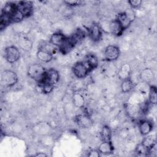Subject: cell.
<instances>
[{"mask_svg": "<svg viewBox=\"0 0 157 157\" xmlns=\"http://www.w3.org/2000/svg\"><path fill=\"white\" fill-rule=\"evenodd\" d=\"M37 58L41 61L44 63H48L52 60L53 58V55L51 53L42 50L40 48H39L37 53H36Z\"/></svg>", "mask_w": 157, "mask_h": 157, "instance_id": "obj_17", "label": "cell"}, {"mask_svg": "<svg viewBox=\"0 0 157 157\" xmlns=\"http://www.w3.org/2000/svg\"><path fill=\"white\" fill-rule=\"evenodd\" d=\"M109 30L113 34L119 36H121L123 31H124L121 25L118 23V21L115 19L113 21H112L110 25H109Z\"/></svg>", "mask_w": 157, "mask_h": 157, "instance_id": "obj_15", "label": "cell"}, {"mask_svg": "<svg viewBox=\"0 0 157 157\" xmlns=\"http://www.w3.org/2000/svg\"><path fill=\"white\" fill-rule=\"evenodd\" d=\"M72 71L75 76L78 78L86 77L91 71L84 61H80L75 63L72 67Z\"/></svg>", "mask_w": 157, "mask_h": 157, "instance_id": "obj_3", "label": "cell"}, {"mask_svg": "<svg viewBox=\"0 0 157 157\" xmlns=\"http://www.w3.org/2000/svg\"><path fill=\"white\" fill-rule=\"evenodd\" d=\"M39 48L42 49L50 53H51L52 55H54L58 50V48L57 47H56L55 45H53L51 42H44L43 44L41 45V46L39 47Z\"/></svg>", "mask_w": 157, "mask_h": 157, "instance_id": "obj_23", "label": "cell"}, {"mask_svg": "<svg viewBox=\"0 0 157 157\" xmlns=\"http://www.w3.org/2000/svg\"><path fill=\"white\" fill-rule=\"evenodd\" d=\"M152 129V123L148 120H142L139 124V130L142 136H147Z\"/></svg>", "mask_w": 157, "mask_h": 157, "instance_id": "obj_13", "label": "cell"}, {"mask_svg": "<svg viewBox=\"0 0 157 157\" xmlns=\"http://www.w3.org/2000/svg\"><path fill=\"white\" fill-rule=\"evenodd\" d=\"M46 69L44 66L40 64H31L27 71L28 75L33 80L37 82V83H42L44 79Z\"/></svg>", "mask_w": 157, "mask_h": 157, "instance_id": "obj_1", "label": "cell"}, {"mask_svg": "<svg viewBox=\"0 0 157 157\" xmlns=\"http://www.w3.org/2000/svg\"><path fill=\"white\" fill-rule=\"evenodd\" d=\"M73 104L75 107L82 108L85 104V98L79 92H75L72 96Z\"/></svg>", "mask_w": 157, "mask_h": 157, "instance_id": "obj_18", "label": "cell"}, {"mask_svg": "<svg viewBox=\"0 0 157 157\" xmlns=\"http://www.w3.org/2000/svg\"><path fill=\"white\" fill-rule=\"evenodd\" d=\"M130 74V67L128 64H125L121 66L119 72V76L122 79L129 78Z\"/></svg>", "mask_w": 157, "mask_h": 157, "instance_id": "obj_26", "label": "cell"}, {"mask_svg": "<svg viewBox=\"0 0 157 157\" xmlns=\"http://www.w3.org/2000/svg\"><path fill=\"white\" fill-rule=\"evenodd\" d=\"M101 136L103 141H111L112 131L108 126H104L102 127Z\"/></svg>", "mask_w": 157, "mask_h": 157, "instance_id": "obj_24", "label": "cell"}, {"mask_svg": "<svg viewBox=\"0 0 157 157\" xmlns=\"http://www.w3.org/2000/svg\"><path fill=\"white\" fill-rule=\"evenodd\" d=\"M101 155V154H100V153L99 152V151L98 150H91V151H89V153H88V156H91V157H98V156H99Z\"/></svg>", "mask_w": 157, "mask_h": 157, "instance_id": "obj_30", "label": "cell"}, {"mask_svg": "<svg viewBox=\"0 0 157 157\" xmlns=\"http://www.w3.org/2000/svg\"><path fill=\"white\" fill-rule=\"evenodd\" d=\"M66 38L67 37L63 34L61 33H55L51 36L49 42L59 48L64 42Z\"/></svg>", "mask_w": 157, "mask_h": 157, "instance_id": "obj_11", "label": "cell"}, {"mask_svg": "<svg viewBox=\"0 0 157 157\" xmlns=\"http://www.w3.org/2000/svg\"><path fill=\"white\" fill-rule=\"evenodd\" d=\"M141 144L150 150V148L156 146V137L155 136L152 135L148 136L144 139Z\"/></svg>", "mask_w": 157, "mask_h": 157, "instance_id": "obj_21", "label": "cell"}, {"mask_svg": "<svg viewBox=\"0 0 157 157\" xmlns=\"http://www.w3.org/2000/svg\"><path fill=\"white\" fill-rule=\"evenodd\" d=\"M142 1L140 0H130L128 1V3L132 8H137L140 6L142 4Z\"/></svg>", "mask_w": 157, "mask_h": 157, "instance_id": "obj_28", "label": "cell"}, {"mask_svg": "<svg viewBox=\"0 0 157 157\" xmlns=\"http://www.w3.org/2000/svg\"><path fill=\"white\" fill-rule=\"evenodd\" d=\"M157 91L155 86H150L149 90L148 101L151 104H156L157 102Z\"/></svg>", "mask_w": 157, "mask_h": 157, "instance_id": "obj_25", "label": "cell"}, {"mask_svg": "<svg viewBox=\"0 0 157 157\" xmlns=\"http://www.w3.org/2000/svg\"><path fill=\"white\" fill-rule=\"evenodd\" d=\"M5 58L9 63H14L19 60L20 52L15 46L7 47L5 50Z\"/></svg>", "mask_w": 157, "mask_h": 157, "instance_id": "obj_5", "label": "cell"}, {"mask_svg": "<svg viewBox=\"0 0 157 157\" xmlns=\"http://www.w3.org/2000/svg\"><path fill=\"white\" fill-rule=\"evenodd\" d=\"M17 6L18 12L25 18L31 16L33 11V5L31 1H17Z\"/></svg>", "mask_w": 157, "mask_h": 157, "instance_id": "obj_6", "label": "cell"}, {"mask_svg": "<svg viewBox=\"0 0 157 157\" xmlns=\"http://www.w3.org/2000/svg\"><path fill=\"white\" fill-rule=\"evenodd\" d=\"M83 61L88 66L91 71L96 69L98 66V59L96 56L93 53L87 54L85 56Z\"/></svg>", "mask_w": 157, "mask_h": 157, "instance_id": "obj_12", "label": "cell"}, {"mask_svg": "<svg viewBox=\"0 0 157 157\" xmlns=\"http://www.w3.org/2000/svg\"><path fill=\"white\" fill-rule=\"evenodd\" d=\"M120 54L119 48L115 45H108L104 50V58L107 61H115L118 58Z\"/></svg>", "mask_w": 157, "mask_h": 157, "instance_id": "obj_7", "label": "cell"}, {"mask_svg": "<svg viewBox=\"0 0 157 157\" xmlns=\"http://www.w3.org/2000/svg\"><path fill=\"white\" fill-rule=\"evenodd\" d=\"M75 121L77 125L82 128H89L93 124V121L86 114H79L75 118Z\"/></svg>", "mask_w": 157, "mask_h": 157, "instance_id": "obj_8", "label": "cell"}, {"mask_svg": "<svg viewBox=\"0 0 157 157\" xmlns=\"http://www.w3.org/2000/svg\"><path fill=\"white\" fill-rule=\"evenodd\" d=\"M59 74L58 71H56L53 68H50L48 70L46 71L44 79L43 82L40 83L48 84L55 87V85L59 82Z\"/></svg>", "mask_w": 157, "mask_h": 157, "instance_id": "obj_4", "label": "cell"}, {"mask_svg": "<svg viewBox=\"0 0 157 157\" xmlns=\"http://www.w3.org/2000/svg\"><path fill=\"white\" fill-rule=\"evenodd\" d=\"M134 87V83L132 80L129 77L123 80L121 84V89L123 93H128L131 91Z\"/></svg>", "mask_w": 157, "mask_h": 157, "instance_id": "obj_19", "label": "cell"}, {"mask_svg": "<svg viewBox=\"0 0 157 157\" xmlns=\"http://www.w3.org/2000/svg\"><path fill=\"white\" fill-rule=\"evenodd\" d=\"M148 150L144 145L140 144L136 148V153L139 156H148Z\"/></svg>", "mask_w": 157, "mask_h": 157, "instance_id": "obj_27", "label": "cell"}, {"mask_svg": "<svg viewBox=\"0 0 157 157\" xmlns=\"http://www.w3.org/2000/svg\"><path fill=\"white\" fill-rule=\"evenodd\" d=\"M64 3L69 6H79L82 3V1L80 0H71V1H64Z\"/></svg>", "mask_w": 157, "mask_h": 157, "instance_id": "obj_29", "label": "cell"}, {"mask_svg": "<svg viewBox=\"0 0 157 157\" xmlns=\"http://www.w3.org/2000/svg\"><path fill=\"white\" fill-rule=\"evenodd\" d=\"M98 150L100 154L109 155L113 153V147L111 141H102L98 147Z\"/></svg>", "mask_w": 157, "mask_h": 157, "instance_id": "obj_14", "label": "cell"}, {"mask_svg": "<svg viewBox=\"0 0 157 157\" xmlns=\"http://www.w3.org/2000/svg\"><path fill=\"white\" fill-rule=\"evenodd\" d=\"M36 156H47V155L44 153H42V152H40V153H37L36 155H35Z\"/></svg>", "mask_w": 157, "mask_h": 157, "instance_id": "obj_31", "label": "cell"}, {"mask_svg": "<svg viewBox=\"0 0 157 157\" xmlns=\"http://www.w3.org/2000/svg\"><path fill=\"white\" fill-rule=\"evenodd\" d=\"M18 82L17 74L11 70H4L1 74V85L4 88L12 87Z\"/></svg>", "mask_w": 157, "mask_h": 157, "instance_id": "obj_2", "label": "cell"}, {"mask_svg": "<svg viewBox=\"0 0 157 157\" xmlns=\"http://www.w3.org/2000/svg\"><path fill=\"white\" fill-rule=\"evenodd\" d=\"M88 34L93 42L99 41L102 37V29L98 23H93L90 28Z\"/></svg>", "mask_w": 157, "mask_h": 157, "instance_id": "obj_9", "label": "cell"}, {"mask_svg": "<svg viewBox=\"0 0 157 157\" xmlns=\"http://www.w3.org/2000/svg\"><path fill=\"white\" fill-rule=\"evenodd\" d=\"M20 47L25 51H28L31 49L33 46V42L27 37H22L19 40Z\"/></svg>", "mask_w": 157, "mask_h": 157, "instance_id": "obj_22", "label": "cell"}, {"mask_svg": "<svg viewBox=\"0 0 157 157\" xmlns=\"http://www.w3.org/2000/svg\"><path fill=\"white\" fill-rule=\"evenodd\" d=\"M140 78L145 82H150L153 80L154 78V74L153 71L148 68L144 69L142 71L140 74Z\"/></svg>", "mask_w": 157, "mask_h": 157, "instance_id": "obj_20", "label": "cell"}, {"mask_svg": "<svg viewBox=\"0 0 157 157\" xmlns=\"http://www.w3.org/2000/svg\"><path fill=\"white\" fill-rule=\"evenodd\" d=\"M116 20L121 25L124 30L127 29L133 21V20L128 15L126 12H123L118 13Z\"/></svg>", "mask_w": 157, "mask_h": 157, "instance_id": "obj_10", "label": "cell"}, {"mask_svg": "<svg viewBox=\"0 0 157 157\" xmlns=\"http://www.w3.org/2000/svg\"><path fill=\"white\" fill-rule=\"evenodd\" d=\"M75 46V45L72 42L70 38L69 37H67L64 42L58 49L60 52H61L63 55H65L70 52L74 48Z\"/></svg>", "mask_w": 157, "mask_h": 157, "instance_id": "obj_16", "label": "cell"}]
</instances>
